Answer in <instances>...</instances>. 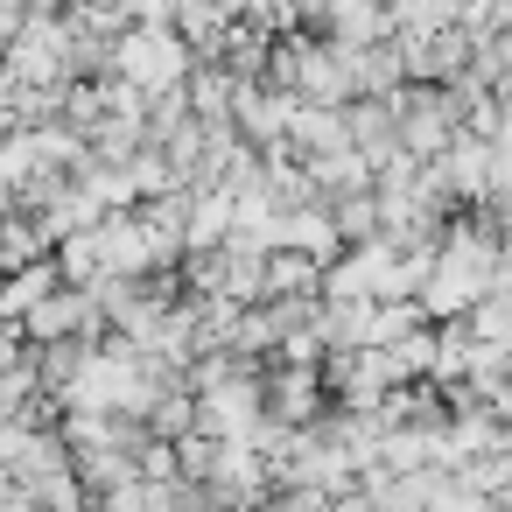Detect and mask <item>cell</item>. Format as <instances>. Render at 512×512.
I'll return each mask as SVG.
<instances>
[{"label":"cell","mask_w":512,"mask_h":512,"mask_svg":"<svg viewBox=\"0 0 512 512\" xmlns=\"http://www.w3.org/2000/svg\"><path fill=\"white\" fill-rule=\"evenodd\" d=\"M127 64H134V78H141V85H183V78H190V71H183V50H176V43H162V36L127 43Z\"/></svg>","instance_id":"obj_1"}]
</instances>
